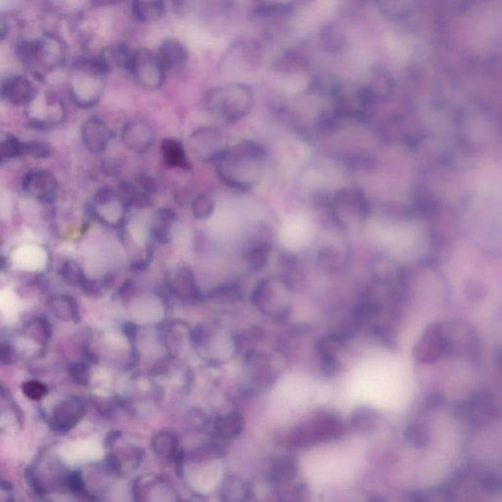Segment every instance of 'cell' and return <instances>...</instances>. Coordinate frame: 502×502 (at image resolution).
<instances>
[{
    "instance_id": "83f0119b",
    "label": "cell",
    "mask_w": 502,
    "mask_h": 502,
    "mask_svg": "<svg viewBox=\"0 0 502 502\" xmlns=\"http://www.w3.org/2000/svg\"><path fill=\"white\" fill-rule=\"evenodd\" d=\"M297 474V461L290 456H280L271 463V478L275 481L292 480Z\"/></svg>"
},
{
    "instance_id": "4fadbf2b",
    "label": "cell",
    "mask_w": 502,
    "mask_h": 502,
    "mask_svg": "<svg viewBox=\"0 0 502 502\" xmlns=\"http://www.w3.org/2000/svg\"><path fill=\"white\" fill-rule=\"evenodd\" d=\"M121 141L130 152L136 154H147L155 142L154 129L144 120H131L122 129Z\"/></svg>"
},
{
    "instance_id": "5bb4252c",
    "label": "cell",
    "mask_w": 502,
    "mask_h": 502,
    "mask_svg": "<svg viewBox=\"0 0 502 502\" xmlns=\"http://www.w3.org/2000/svg\"><path fill=\"white\" fill-rule=\"evenodd\" d=\"M457 414L474 423L489 421L496 414V399L488 392H475L460 405Z\"/></svg>"
},
{
    "instance_id": "52a82bcc",
    "label": "cell",
    "mask_w": 502,
    "mask_h": 502,
    "mask_svg": "<svg viewBox=\"0 0 502 502\" xmlns=\"http://www.w3.org/2000/svg\"><path fill=\"white\" fill-rule=\"evenodd\" d=\"M188 144L196 159L205 163L217 162L229 149L225 132L216 126L196 129L188 137Z\"/></svg>"
},
{
    "instance_id": "f546056e",
    "label": "cell",
    "mask_w": 502,
    "mask_h": 502,
    "mask_svg": "<svg viewBox=\"0 0 502 502\" xmlns=\"http://www.w3.org/2000/svg\"><path fill=\"white\" fill-rule=\"evenodd\" d=\"M404 438L414 448H424L429 445L430 433L429 427L423 423H412L405 428Z\"/></svg>"
},
{
    "instance_id": "d4e9b609",
    "label": "cell",
    "mask_w": 502,
    "mask_h": 502,
    "mask_svg": "<svg viewBox=\"0 0 502 502\" xmlns=\"http://www.w3.org/2000/svg\"><path fill=\"white\" fill-rule=\"evenodd\" d=\"M269 247L264 241H259V239H254L246 247L244 253V259L249 265V268L253 271H260L266 266L268 262Z\"/></svg>"
},
{
    "instance_id": "9a60e30c",
    "label": "cell",
    "mask_w": 502,
    "mask_h": 502,
    "mask_svg": "<svg viewBox=\"0 0 502 502\" xmlns=\"http://www.w3.org/2000/svg\"><path fill=\"white\" fill-rule=\"evenodd\" d=\"M81 135L86 149L96 154L105 152L115 136L110 127L103 120L96 117L84 122L81 127Z\"/></svg>"
},
{
    "instance_id": "5b68a950",
    "label": "cell",
    "mask_w": 502,
    "mask_h": 502,
    "mask_svg": "<svg viewBox=\"0 0 502 502\" xmlns=\"http://www.w3.org/2000/svg\"><path fill=\"white\" fill-rule=\"evenodd\" d=\"M91 213L101 225L120 230L127 224L129 210L118 192L103 188L94 195Z\"/></svg>"
},
{
    "instance_id": "44dd1931",
    "label": "cell",
    "mask_w": 502,
    "mask_h": 502,
    "mask_svg": "<svg viewBox=\"0 0 502 502\" xmlns=\"http://www.w3.org/2000/svg\"><path fill=\"white\" fill-rule=\"evenodd\" d=\"M160 152H161L163 161L168 168L183 170L186 172L193 170V165L188 159L185 145L179 139L173 137L163 139Z\"/></svg>"
},
{
    "instance_id": "30bf717a",
    "label": "cell",
    "mask_w": 502,
    "mask_h": 502,
    "mask_svg": "<svg viewBox=\"0 0 502 502\" xmlns=\"http://www.w3.org/2000/svg\"><path fill=\"white\" fill-rule=\"evenodd\" d=\"M445 354L443 324L434 323L426 329L422 338L413 348V358L417 363L426 364L437 361Z\"/></svg>"
},
{
    "instance_id": "6da1fadb",
    "label": "cell",
    "mask_w": 502,
    "mask_h": 502,
    "mask_svg": "<svg viewBox=\"0 0 502 502\" xmlns=\"http://www.w3.org/2000/svg\"><path fill=\"white\" fill-rule=\"evenodd\" d=\"M215 164L219 179L226 186L249 192L263 179L266 152L258 142L244 141L229 147Z\"/></svg>"
},
{
    "instance_id": "8d00e7d4",
    "label": "cell",
    "mask_w": 502,
    "mask_h": 502,
    "mask_svg": "<svg viewBox=\"0 0 502 502\" xmlns=\"http://www.w3.org/2000/svg\"><path fill=\"white\" fill-rule=\"evenodd\" d=\"M319 360L321 370L326 376H333L338 373L340 363L336 360L335 354L321 353H319Z\"/></svg>"
},
{
    "instance_id": "60d3db41",
    "label": "cell",
    "mask_w": 502,
    "mask_h": 502,
    "mask_svg": "<svg viewBox=\"0 0 502 502\" xmlns=\"http://www.w3.org/2000/svg\"><path fill=\"white\" fill-rule=\"evenodd\" d=\"M69 486L75 493H81L85 489L83 478L80 472H74L69 477Z\"/></svg>"
},
{
    "instance_id": "7c38bea8",
    "label": "cell",
    "mask_w": 502,
    "mask_h": 502,
    "mask_svg": "<svg viewBox=\"0 0 502 502\" xmlns=\"http://www.w3.org/2000/svg\"><path fill=\"white\" fill-rule=\"evenodd\" d=\"M23 190L30 198L50 205L55 202L57 195V181L50 171L30 170L23 181Z\"/></svg>"
},
{
    "instance_id": "f1b7e54d",
    "label": "cell",
    "mask_w": 502,
    "mask_h": 502,
    "mask_svg": "<svg viewBox=\"0 0 502 502\" xmlns=\"http://www.w3.org/2000/svg\"><path fill=\"white\" fill-rule=\"evenodd\" d=\"M190 205L193 217L200 221H206L211 218L216 208L215 198L208 193L196 195Z\"/></svg>"
},
{
    "instance_id": "277c9868",
    "label": "cell",
    "mask_w": 502,
    "mask_h": 502,
    "mask_svg": "<svg viewBox=\"0 0 502 502\" xmlns=\"http://www.w3.org/2000/svg\"><path fill=\"white\" fill-rule=\"evenodd\" d=\"M128 72L131 73L137 85L147 91L159 90L166 78V70L156 52L145 47L132 52Z\"/></svg>"
},
{
    "instance_id": "cb8c5ba5",
    "label": "cell",
    "mask_w": 502,
    "mask_h": 502,
    "mask_svg": "<svg viewBox=\"0 0 502 502\" xmlns=\"http://www.w3.org/2000/svg\"><path fill=\"white\" fill-rule=\"evenodd\" d=\"M244 428L243 415L239 413H230L219 418L215 423V434L222 440H232L241 434Z\"/></svg>"
},
{
    "instance_id": "8fae6325",
    "label": "cell",
    "mask_w": 502,
    "mask_h": 502,
    "mask_svg": "<svg viewBox=\"0 0 502 502\" xmlns=\"http://www.w3.org/2000/svg\"><path fill=\"white\" fill-rule=\"evenodd\" d=\"M261 47L256 40H243L234 42L223 56V67L236 70H253L261 62Z\"/></svg>"
},
{
    "instance_id": "e0dca14e",
    "label": "cell",
    "mask_w": 502,
    "mask_h": 502,
    "mask_svg": "<svg viewBox=\"0 0 502 502\" xmlns=\"http://www.w3.org/2000/svg\"><path fill=\"white\" fill-rule=\"evenodd\" d=\"M168 289L176 297L183 300H195L200 297L195 274L186 266H178L169 270L166 274Z\"/></svg>"
},
{
    "instance_id": "74e56055",
    "label": "cell",
    "mask_w": 502,
    "mask_h": 502,
    "mask_svg": "<svg viewBox=\"0 0 502 502\" xmlns=\"http://www.w3.org/2000/svg\"><path fill=\"white\" fill-rule=\"evenodd\" d=\"M16 350L8 343H0V362L4 364H12L17 361Z\"/></svg>"
},
{
    "instance_id": "ac0fdd59",
    "label": "cell",
    "mask_w": 502,
    "mask_h": 502,
    "mask_svg": "<svg viewBox=\"0 0 502 502\" xmlns=\"http://www.w3.org/2000/svg\"><path fill=\"white\" fill-rule=\"evenodd\" d=\"M178 223V215L171 208L158 209L152 216L149 226V238L154 243L168 244L174 236L175 227Z\"/></svg>"
},
{
    "instance_id": "ab89813d",
    "label": "cell",
    "mask_w": 502,
    "mask_h": 502,
    "mask_svg": "<svg viewBox=\"0 0 502 502\" xmlns=\"http://www.w3.org/2000/svg\"><path fill=\"white\" fill-rule=\"evenodd\" d=\"M481 484L486 489L496 491L501 488V478L496 473H486L481 477Z\"/></svg>"
},
{
    "instance_id": "603a6c76",
    "label": "cell",
    "mask_w": 502,
    "mask_h": 502,
    "mask_svg": "<svg viewBox=\"0 0 502 502\" xmlns=\"http://www.w3.org/2000/svg\"><path fill=\"white\" fill-rule=\"evenodd\" d=\"M132 55V50H130L127 45H115L107 47L98 59L101 61L108 73H110L114 69L129 71Z\"/></svg>"
},
{
    "instance_id": "2e32d148",
    "label": "cell",
    "mask_w": 502,
    "mask_h": 502,
    "mask_svg": "<svg viewBox=\"0 0 502 502\" xmlns=\"http://www.w3.org/2000/svg\"><path fill=\"white\" fill-rule=\"evenodd\" d=\"M158 58L165 70H183L190 60V52L187 45L177 38H167L160 43L156 52Z\"/></svg>"
},
{
    "instance_id": "4316f807",
    "label": "cell",
    "mask_w": 502,
    "mask_h": 502,
    "mask_svg": "<svg viewBox=\"0 0 502 502\" xmlns=\"http://www.w3.org/2000/svg\"><path fill=\"white\" fill-rule=\"evenodd\" d=\"M53 312L61 320L71 321L74 320L77 322L79 320V307L78 303L72 297L69 295H57L53 297L50 302Z\"/></svg>"
},
{
    "instance_id": "d590c367",
    "label": "cell",
    "mask_w": 502,
    "mask_h": 502,
    "mask_svg": "<svg viewBox=\"0 0 502 502\" xmlns=\"http://www.w3.org/2000/svg\"><path fill=\"white\" fill-rule=\"evenodd\" d=\"M22 391L29 399L40 400L47 394V387L42 382L29 381L23 384Z\"/></svg>"
},
{
    "instance_id": "b9f144b4",
    "label": "cell",
    "mask_w": 502,
    "mask_h": 502,
    "mask_svg": "<svg viewBox=\"0 0 502 502\" xmlns=\"http://www.w3.org/2000/svg\"><path fill=\"white\" fill-rule=\"evenodd\" d=\"M91 1L96 6L105 7L122 4L125 0H91Z\"/></svg>"
},
{
    "instance_id": "484cf974",
    "label": "cell",
    "mask_w": 502,
    "mask_h": 502,
    "mask_svg": "<svg viewBox=\"0 0 502 502\" xmlns=\"http://www.w3.org/2000/svg\"><path fill=\"white\" fill-rule=\"evenodd\" d=\"M379 421V413L368 406H361L354 410L350 419L353 429L359 433L373 432L378 427Z\"/></svg>"
},
{
    "instance_id": "7402d4cb",
    "label": "cell",
    "mask_w": 502,
    "mask_h": 502,
    "mask_svg": "<svg viewBox=\"0 0 502 502\" xmlns=\"http://www.w3.org/2000/svg\"><path fill=\"white\" fill-rule=\"evenodd\" d=\"M132 11L137 21L152 24L160 21L166 14L165 0H132Z\"/></svg>"
},
{
    "instance_id": "f35d334b",
    "label": "cell",
    "mask_w": 502,
    "mask_h": 502,
    "mask_svg": "<svg viewBox=\"0 0 502 502\" xmlns=\"http://www.w3.org/2000/svg\"><path fill=\"white\" fill-rule=\"evenodd\" d=\"M445 402V397L442 392H433L428 397L427 401H426V407L429 410H438L443 406Z\"/></svg>"
},
{
    "instance_id": "ba28073f",
    "label": "cell",
    "mask_w": 502,
    "mask_h": 502,
    "mask_svg": "<svg viewBox=\"0 0 502 502\" xmlns=\"http://www.w3.org/2000/svg\"><path fill=\"white\" fill-rule=\"evenodd\" d=\"M445 354L474 358L480 353V340L468 324L452 322L445 325Z\"/></svg>"
},
{
    "instance_id": "ffe728a7",
    "label": "cell",
    "mask_w": 502,
    "mask_h": 502,
    "mask_svg": "<svg viewBox=\"0 0 502 502\" xmlns=\"http://www.w3.org/2000/svg\"><path fill=\"white\" fill-rule=\"evenodd\" d=\"M0 96L15 105L30 103L35 96L34 88L26 78L17 76L7 79L0 86Z\"/></svg>"
},
{
    "instance_id": "8992f818",
    "label": "cell",
    "mask_w": 502,
    "mask_h": 502,
    "mask_svg": "<svg viewBox=\"0 0 502 502\" xmlns=\"http://www.w3.org/2000/svg\"><path fill=\"white\" fill-rule=\"evenodd\" d=\"M290 300L289 285L280 278H266L253 292L254 303L267 315H284L289 310Z\"/></svg>"
},
{
    "instance_id": "4dcf8cb0",
    "label": "cell",
    "mask_w": 502,
    "mask_h": 502,
    "mask_svg": "<svg viewBox=\"0 0 502 502\" xmlns=\"http://www.w3.org/2000/svg\"><path fill=\"white\" fill-rule=\"evenodd\" d=\"M152 447L162 457L175 458L178 451V440L175 435L168 432H161L152 440Z\"/></svg>"
},
{
    "instance_id": "9c48e42d",
    "label": "cell",
    "mask_w": 502,
    "mask_h": 502,
    "mask_svg": "<svg viewBox=\"0 0 502 502\" xmlns=\"http://www.w3.org/2000/svg\"><path fill=\"white\" fill-rule=\"evenodd\" d=\"M341 434V425L338 418L325 415L300 428L292 435V442L297 447H302L323 440H333L340 437Z\"/></svg>"
},
{
    "instance_id": "3957f363",
    "label": "cell",
    "mask_w": 502,
    "mask_h": 502,
    "mask_svg": "<svg viewBox=\"0 0 502 502\" xmlns=\"http://www.w3.org/2000/svg\"><path fill=\"white\" fill-rule=\"evenodd\" d=\"M107 74L99 59L79 62L71 78L70 89L74 101L83 108L96 105L105 89Z\"/></svg>"
},
{
    "instance_id": "7a4b0ae2",
    "label": "cell",
    "mask_w": 502,
    "mask_h": 502,
    "mask_svg": "<svg viewBox=\"0 0 502 502\" xmlns=\"http://www.w3.org/2000/svg\"><path fill=\"white\" fill-rule=\"evenodd\" d=\"M254 105V91L244 83H229L206 93L205 107L210 115L234 124L249 115Z\"/></svg>"
},
{
    "instance_id": "1f68e13d",
    "label": "cell",
    "mask_w": 502,
    "mask_h": 502,
    "mask_svg": "<svg viewBox=\"0 0 502 502\" xmlns=\"http://www.w3.org/2000/svg\"><path fill=\"white\" fill-rule=\"evenodd\" d=\"M22 154H24V144L17 137L6 136L0 139V164Z\"/></svg>"
},
{
    "instance_id": "d6a6232c",
    "label": "cell",
    "mask_w": 502,
    "mask_h": 502,
    "mask_svg": "<svg viewBox=\"0 0 502 502\" xmlns=\"http://www.w3.org/2000/svg\"><path fill=\"white\" fill-rule=\"evenodd\" d=\"M61 274H62L63 279L65 280L66 283L74 285V287L83 285L84 281L86 280L85 273H84L83 269H81L77 262L73 261V260H69V261L63 264Z\"/></svg>"
},
{
    "instance_id": "d6986e66",
    "label": "cell",
    "mask_w": 502,
    "mask_h": 502,
    "mask_svg": "<svg viewBox=\"0 0 502 502\" xmlns=\"http://www.w3.org/2000/svg\"><path fill=\"white\" fill-rule=\"evenodd\" d=\"M85 413V407L80 400L69 399L61 401L53 412L52 425L55 430L68 432L78 424Z\"/></svg>"
},
{
    "instance_id": "836d02e7",
    "label": "cell",
    "mask_w": 502,
    "mask_h": 502,
    "mask_svg": "<svg viewBox=\"0 0 502 502\" xmlns=\"http://www.w3.org/2000/svg\"><path fill=\"white\" fill-rule=\"evenodd\" d=\"M24 154L37 159H45L52 155V149L50 144L43 142H32L24 144Z\"/></svg>"
},
{
    "instance_id": "ee69618b",
    "label": "cell",
    "mask_w": 502,
    "mask_h": 502,
    "mask_svg": "<svg viewBox=\"0 0 502 502\" xmlns=\"http://www.w3.org/2000/svg\"><path fill=\"white\" fill-rule=\"evenodd\" d=\"M135 325H132V323H128L126 325V327H125V333H127V336H129V338H134L135 336H136V330H135Z\"/></svg>"
},
{
    "instance_id": "7bdbcfd3",
    "label": "cell",
    "mask_w": 502,
    "mask_h": 502,
    "mask_svg": "<svg viewBox=\"0 0 502 502\" xmlns=\"http://www.w3.org/2000/svg\"><path fill=\"white\" fill-rule=\"evenodd\" d=\"M171 1H172L176 6L188 7L200 4V2L202 1V0H171Z\"/></svg>"
},
{
    "instance_id": "e575fe53",
    "label": "cell",
    "mask_w": 502,
    "mask_h": 502,
    "mask_svg": "<svg viewBox=\"0 0 502 502\" xmlns=\"http://www.w3.org/2000/svg\"><path fill=\"white\" fill-rule=\"evenodd\" d=\"M73 381L81 386H88L91 381L90 367L85 363H75L69 370Z\"/></svg>"
}]
</instances>
